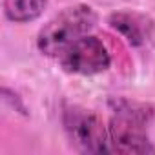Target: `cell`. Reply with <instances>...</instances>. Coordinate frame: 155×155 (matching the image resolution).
I'll return each mask as SVG.
<instances>
[{"label":"cell","mask_w":155,"mask_h":155,"mask_svg":"<svg viewBox=\"0 0 155 155\" xmlns=\"http://www.w3.org/2000/svg\"><path fill=\"white\" fill-rule=\"evenodd\" d=\"M97 22L93 8L77 4L62 9L42 26L37 35V48L46 57L58 58L75 40L88 35Z\"/></svg>","instance_id":"cell-1"},{"label":"cell","mask_w":155,"mask_h":155,"mask_svg":"<svg viewBox=\"0 0 155 155\" xmlns=\"http://www.w3.org/2000/svg\"><path fill=\"white\" fill-rule=\"evenodd\" d=\"M62 124L68 139L75 148L84 153H102L110 151L108 126L102 119L86 108L66 106L62 111Z\"/></svg>","instance_id":"cell-3"},{"label":"cell","mask_w":155,"mask_h":155,"mask_svg":"<svg viewBox=\"0 0 155 155\" xmlns=\"http://www.w3.org/2000/svg\"><path fill=\"white\" fill-rule=\"evenodd\" d=\"M48 6V0H4V15L15 24H26L38 18Z\"/></svg>","instance_id":"cell-6"},{"label":"cell","mask_w":155,"mask_h":155,"mask_svg":"<svg viewBox=\"0 0 155 155\" xmlns=\"http://www.w3.org/2000/svg\"><path fill=\"white\" fill-rule=\"evenodd\" d=\"M58 62L60 68L68 73L90 77L106 71L111 64V57L101 38L93 35H84L58 57Z\"/></svg>","instance_id":"cell-4"},{"label":"cell","mask_w":155,"mask_h":155,"mask_svg":"<svg viewBox=\"0 0 155 155\" xmlns=\"http://www.w3.org/2000/svg\"><path fill=\"white\" fill-rule=\"evenodd\" d=\"M150 111L144 106L119 101L115 102L113 117L108 124L110 151L117 153H153L155 148L148 139L146 126Z\"/></svg>","instance_id":"cell-2"},{"label":"cell","mask_w":155,"mask_h":155,"mask_svg":"<svg viewBox=\"0 0 155 155\" xmlns=\"http://www.w3.org/2000/svg\"><path fill=\"white\" fill-rule=\"evenodd\" d=\"M108 24L111 29L120 33L126 42L133 48L146 46L155 33V22L137 11H117L111 13L108 18Z\"/></svg>","instance_id":"cell-5"}]
</instances>
